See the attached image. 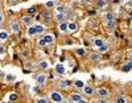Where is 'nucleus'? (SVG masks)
I'll list each match as a JSON object with an SVG mask.
<instances>
[{"instance_id":"obj_36","label":"nucleus","mask_w":132,"mask_h":103,"mask_svg":"<svg viewBox=\"0 0 132 103\" xmlns=\"http://www.w3.org/2000/svg\"><path fill=\"white\" fill-rule=\"evenodd\" d=\"M96 103H108V100H107V98H101Z\"/></svg>"},{"instance_id":"obj_28","label":"nucleus","mask_w":132,"mask_h":103,"mask_svg":"<svg viewBox=\"0 0 132 103\" xmlns=\"http://www.w3.org/2000/svg\"><path fill=\"white\" fill-rule=\"evenodd\" d=\"M16 99H17V94L12 93V94L9 95V100H11V102H13V100H16Z\"/></svg>"},{"instance_id":"obj_13","label":"nucleus","mask_w":132,"mask_h":103,"mask_svg":"<svg viewBox=\"0 0 132 103\" xmlns=\"http://www.w3.org/2000/svg\"><path fill=\"white\" fill-rule=\"evenodd\" d=\"M42 20H44V22H49V21L52 20L50 12H44V13H42Z\"/></svg>"},{"instance_id":"obj_5","label":"nucleus","mask_w":132,"mask_h":103,"mask_svg":"<svg viewBox=\"0 0 132 103\" xmlns=\"http://www.w3.org/2000/svg\"><path fill=\"white\" fill-rule=\"evenodd\" d=\"M83 93H85L86 95H89V97H93L94 93H95V90L93 89V86H86V85H85V87H83Z\"/></svg>"},{"instance_id":"obj_34","label":"nucleus","mask_w":132,"mask_h":103,"mask_svg":"<svg viewBox=\"0 0 132 103\" xmlns=\"http://www.w3.org/2000/svg\"><path fill=\"white\" fill-rule=\"evenodd\" d=\"M107 49H108V45H107V44H104V45H103V46H102V48H99V52H101V53H102V52H106Z\"/></svg>"},{"instance_id":"obj_37","label":"nucleus","mask_w":132,"mask_h":103,"mask_svg":"<svg viewBox=\"0 0 132 103\" xmlns=\"http://www.w3.org/2000/svg\"><path fill=\"white\" fill-rule=\"evenodd\" d=\"M4 21V16H3V13L0 12V24H2V22Z\"/></svg>"},{"instance_id":"obj_29","label":"nucleus","mask_w":132,"mask_h":103,"mask_svg":"<svg viewBox=\"0 0 132 103\" xmlns=\"http://www.w3.org/2000/svg\"><path fill=\"white\" fill-rule=\"evenodd\" d=\"M54 5H56V4H54V2H46L45 3V7L46 8H53Z\"/></svg>"},{"instance_id":"obj_7","label":"nucleus","mask_w":132,"mask_h":103,"mask_svg":"<svg viewBox=\"0 0 132 103\" xmlns=\"http://www.w3.org/2000/svg\"><path fill=\"white\" fill-rule=\"evenodd\" d=\"M93 44L95 45L96 48H102V46H103V45H104L106 42H104V40H102V38L96 37V38H94V40H93Z\"/></svg>"},{"instance_id":"obj_31","label":"nucleus","mask_w":132,"mask_h":103,"mask_svg":"<svg viewBox=\"0 0 132 103\" xmlns=\"http://www.w3.org/2000/svg\"><path fill=\"white\" fill-rule=\"evenodd\" d=\"M36 103H48V99L46 98H38L36 100Z\"/></svg>"},{"instance_id":"obj_4","label":"nucleus","mask_w":132,"mask_h":103,"mask_svg":"<svg viewBox=\"0 0 132 103\" xmlns=\"http://www.w3.org/2000/svg\"><path fill=\"white\" fill-rule=\"evenodd\" d=\"M69 98H70V100H71L73 103H78V102L82 99V95H81L79 93H73V94L69 95Z\"/></svg>"},{"instance_id":"obj_30","label":"nucleus","mask_w":132,"mask_h":103,"mask_svg":"<svg viewBox=\"0 0 132 103\" xmlns=\"http://www.w3.org/2000/svg\"><path fill=\"white\" fill-rule=\"evenodd\" d=\"M85 53H86V52H85V49H82V48H81V49H77V54L81 56V57L85 56Z\"/></svg>"},{"instance_id":"obj_41","label":"nucleus","mask_w":132,"mask_h":103,"mask_svg":"<svg viewBox=\"0 0 132 103\" xmlns=\"http://www.w3.org/2000/svg\"><path fill=\"white\" fill-rule=\"evenodd\" d=\"M35 12V8H29V13H33Z\"/></svg>"},{"instance_id":"obj_12","label":"nucleus","mask_w":132,"mask_h":103,"mask_svg":"<svg viewBox=\"0 0 132 103\" xmlns=\"http://www.w3.org/2000/svg\"><path fill=\"white\" fill-rule=\"evenodd\" d=\"M28 36H35V34L37 33V30H36V27L35 25H32V27H28Z\"/></svg>"},{"instance_id":"obj_19","label":"nucleus","mask_w":132,"mask_h":103,"mask_svg":"<svg viewBox=\"0 0 132 103\" xmlns=\"http://www.w3.org/2000/svg\"><path fill=\"white\" fill-rule=\"evenodd\" d=\"M56 12L57 13H65L66 12V7L65 5H57L56 7Z\"/></svg>"},{"instance_id":"obj_9","label":"nucleus","mask_w":132,"mask_h":103,"mask_svg":"<svg viewBox=\"0 0 132 103\" xmlns=\"http://www.w3.org/2000/svg\"><path fill=\"white\" fill-rule=\"evenodd\" d=\"M23 22H24L25 27H32V22H33L32 16H24L23 17Z\"/></svg>"},{"instance_id":"obj_39","label":"nucleus","mask_w":132,"mask_h":103,"mask_svg":"<svg viewBox=\"0 0 132 103\" xmlns=\"http://www.w3.org/2000/svg\"><path fill=\"white\" fill-rule=\"evenodd\" d=\"M23 56H24V57H28V56H29V52H28V50H27V52H23Z\"/></svg>"},{"instance_id":"obj_10","label":"nucleus","mask_w":132,"mask_h":103,"mask_svg":"<svg viewBox=\"0 0 132 103\" xmlns=\"http://www.w3.org/2000/svg\"><path fill=\"white\" fill-rule=\"evenodd\" d=\"M11 29H12V32H15V33H19L20 32L19 22L17 21H12V22H11Z\"/></svg>"},{"instance_id":"obj_40","label":"nucleus","mask_w":132,"mask_h":103,"mask_svg":"<svg viewBox=\"0 0 132 103\" xmlns=\"http://www.w3.org/2000/svg\"><path fill=\"white\" fill-rule=\"evenodd\" d=\"M127 64H128V66H129V69H131V70H132V61H128Z\"/></svg>"},{"instance_id":"obj_17","label":"nucleus","mask_w":132,"mask_h":103,"mask_svg":"<svg viewBox=\"0 0 132 103\" xmlns=\"http://www.w3.org/2000/svg\"><path fill=\"white\" fill-rule=\"evenodd\" d=\"M58 29H60L61 32H65V30H68V22H65V21L60 22V25H58Z\"/></svg>"},{"instance_id":"obj_35","label":"nucleus","mask_w":132,"mask_h":103,"mask_svg":"<svg viewBox=\"0 0 132 103\" xmlns=\"http://www.w3.org/2000/svg\"><path fill=\"white\" fill-rule=\"evenodd\" d=\"M38 45H40V46H45V45H48V44H46V41L44 40V38H41V40L38 41Z\"/></svg>"},{"instance_id":"obj_20","label":"nucleus","mask_w":132,"mask_h":103,"mask_svg":"<svg viewBox=\"0 0 132 103\" xmlns=\"http://www.w3.org/2000/svg\"><path fill=\"white\" fill-rule=\"evenodd\" d=\"M44 40L46 41V44H52L54 41V37L52 36V34H46V36H44Z\"/></svg>"},{"instance_id":"obj_18","label":"nucleus","mask_w":132,"mask_h":103,"mask_svg":"<svg viewBox=\"0 0 132 103\" xmlns=\"http://www.w3.org/2000/svg\"><path fill=\"white\" fill-rule=\"evenodd\" d=\"M68 30H70V32H74V30H77V24L75 22H68Z\"/></svg>"},{"instance_id":"obj_14","label":"nucleus","mask_w":132,"mask_h":103,"mask_svg":"<svg viewBox=\"0 0 132 103\" xmlns=\"http://www.w3.org/2000/svg\"><path fill=\"white\" fill-rule=\"evenodd\" d=\"M58 86L65 90V89H68V87L70 86V82H69V81H60V82H58Z\"/></svg>"},{"instance_id":"obj_44","label":"nucleus","mask_w":132,"mask_h":103,"mask_svg":"<svg viewBox=\"0 0 132 103\" xmlns=\"http://www.w3.org/2000/svg\"><path fill=\"white\" fill-rule=\"evenodd\" d=\"M131 32H132V25H131Z\"/></svg>"},{"instance_id":"obj_6","label":"nucleus","mask_w":132,"mask_h":103,"mask_svg":"<svg viewBox=\"0 0 132 103\" xmlns=\"http://www.w3.org/2000/svg\"><path fill=\"white\" fill-rule=\"evenodd\" d=\"M49 61H46V60H42V61H40V64H38V67L41 69V70H44V72H46L48 69H49Z\"/></svg>"},{"instance_id":"obj_38","label":"nucleus","mask_w":132,"mask_h":103,"mask_svg":"<svg viewBox=\"0 0 132 103\" xmlns=\"http://www.w3.org/2000/svg\"><path fill=\"white\" fill-rule=\"evenodd\" d=\"M4 53H5V49L3 46H0V54H4Z\"/></svg>"},{"instance_id":"obj_43","label":"nucleus","mask_w":132,"mask_h":103,"mask_svg":"<svg viewBox=\"0 0 132 103\" xmlns=\"http://www.w3.org/2000/svg\"><path fill=\"white\" fill-rule=\"evenodd\" d=\"M129 58H131V60H132V53H131V54H129Z\"/></svg>"},{"instance_id":"obj_24","label":"nucleus","mask_w":132,"mask_h":103,"mask_svg":"<svg viewBox=\"0 0 132 103\" xmlns=\"http://www.w3.org/2000/svg\"><path fill=\"white\" fill-rule=\"evenodd\" d=\"M106 0H96V7L98 8H104L106 7Z\"/></svg>"},{"instance_id":"obj_32","label":"nucleus","mask_w":132,"mask_h":103,"mask_svg":"<svg viewBox=\"0 0 132 103\" xmlns=\"http://www.w3.org/2000/svg\"><path fill=\"white\" fill-rule=\"evenodd\" d=\"M25 67H28V70H32V69H35V64H33V62H29V64L25 65Z\"/></svg>"},{"instance_id":"obj_25","label":"nucleus","mask_w":132,"mask_h":103,"mask_svg":"<svg viewBox=\"0 0 132 103\" xmlns=\"http://www.w3.org/2000/svg\"><path fill=\"white\" fill-rule=\"evenodd\" d=\"M107 22V28L108 29H114L115 28V20L114 21H106Z\"/></svg>"},{"instance_id":"obj_8","label":"nucleus","mask_w":132,"mask_h":103,"mask_svg":"<svg viewBox=\"0 0 132 103\" xmlns=\"http://www.w3.org/2000/svg\"><path fill=\"white\" fill-rule=\"evenodd\" d=\"M101 58H102V56L99 53H91L90 54V61H93V62H99Z\"/></svg>"},{"instance_id":"obj_2","label":"nucleus","mask_w":132,"mask_h":103,"mask_svg":"<svg viewBox=\"0 0 132 103\" xmlns=\"http://www.w3.org/2000/svg\"><path fill=\"white\" fill-rule=\"evenodd\" d=\"M96 94H98L99 98H108L110 97V91L106 87H99V89H96Z\"/></svg>"},{"instance_id":"obj_26","label":"nucleus","mask_w":132,"mask_h":103,"mask_svg":"<svg viewBox=\"0 0 132 103\" xmlns=\"http://www.w3.org/2000/svg\"><path fill=\"white\" fill-rule=\"evenodd\" d=\"M115 103H127V100H126L124 97H119V98L115 100Z\"/></svg>"},{"instance_id":"obj_33","label":"nucleus","mask_w":132,"mask_h":103,"mask_svg":"<svg viewBox=\"0 0 132 103\" xmlns=\"http://www.w3.org/2000/svg\"><path fill=\"white\" fill-rule=\"evenodd\" d=\"M122 70H123V72H129V70H131L129 66H128V64H124V65L122 66Z\"/></svg>"},{"instance_id":"obj_1","label":"nucleus","mask_w":132,"mask_h":103,"mask_svg":"<svg viewBox=\"0 0 132 103\" xmlns=\"http://www.w3.org/2000/svg\"><path fill=\"white\" fill-rule=\"evenodd\" d=\"M49 98H50V100L54 102V103H61V102L63 100L62 94L58 93V91H52V93L49 94Z\"/></svg>"},{"instance_id":"obj_42","label":"nucleus","mask_w":132,"mask_h":103,"mask_svg":"<svg viewBox=\"0 0 132 103\" xmlns=\"http://www.w3.org/2000/svg\"><path fill=\"white\" fill-rule=\"evenodd\" d=\"M78 103H86V100H83V99H81V100H79Z\"/></svg>"},{"instance_id":"obj_16","label":"nucleus","mask_w":132,"mask_h":103,"mask_svg":"<svg viewBox=\"0 0 132 103\" xmlns=\"http://www.w3.org/2000/svg\"><path fill=\"white\" fill-rule=\"evenodd\" d=\"M8 36H9V34H8L7 30H2V32H0V41H5L8 38Z\"/></svg>"},{"instance_id":"obj_22","label":"nucleus","mask_w":132,"mask_h":103,"mask_svg":"<svg viewBox=\"0 0 132 103\" xmlns=\"http://www.w3.org/2000/svg\"><path fill=\"white\" fill-rule=\"evenodd\" d=\"M63 19H65V13H57L56 12V20H57V22H62Z\"/></svg>"},{"instance_id":"obj_27","label":"nucleus","mask_w":132,"mask_h":103,"mask_svg":"<svg viewBox=\"0 0 132 103\" xmlns=\"http://www.w3.org/2000/svg\"><path fill=\"white\" fill-rule=\"evenodd\" d=\"M35 27H36V30H37V33H42V32H44V27H42V25L37 24V25H35Z\"/></svg>"},{"instance_id":"obj_21","label":"nucleus","mask_w":132,"mask_h":103,"mask_svg":"<svg viewBox=\"0 0 132 103\" xmlns=\"http://www.w3.org/2000/svg\"><path fill=\"white\" fill-rule=\"evenodd\" d=\"M74 87H77V89H83V87H85V82H83V81H75V82H74Z\"/></svg>"},{"instance_id":"obj_23","label":"nucleus","mask_w":132,"mask_h":103,"mask_svg":"<svg viewBox=\"0 0 132 103\" xmlns=\"http://www.w3.org/2000/svg\"><path fill=\"white\" fill-rule=\"evenodd\" d=\"M13 81H16V75H12V74L5 75V82H13Z\"/></svg>"},{"instance_id":"obj_11","label":"nucleus","mask_w":132,"mask_h":103,"mask_svg":"<svg viewBox=\"0 0 132 103\" xmlns=\"http://www.w3.org/2000/svg\"><path fill=\"white\" fill-rule=\"evenodd\" d=\"M56 72H57L60 75H63V74H65V67H63V65H62V64L56 65Z\"/></svg>"},{"instance_id":"obj_3","label":"nucleus","mask_w":132,"mask_h":103,"mask_svg":"<svg viewBox=\"0 0 132 103\" xmlns=\"http://www.w3.org/2000/svg\"><path fill=\"white\" fill-rule=\"evenodd\" d=\"M36 81H37V86H44L45 82H46V75L45 74H38Z\"/></svg>"},{"instance_id":"obj_15","label":"nucleus","mask_w":132,"mask_h":103,"mask_svg":"<svg viewBox=\"0 0 132 103\" xmlns=\"http://www.w3.org/2000/svg\"><path fill=\"white\" fill-rule=\"evenodd\" d=\"M104 19H106V21H114L115 20V15L112 12H107L106 16H104Z\"/></svg>"}]
</instances>
